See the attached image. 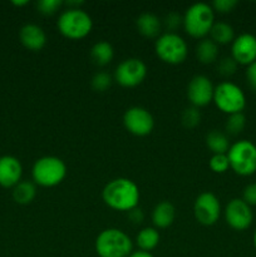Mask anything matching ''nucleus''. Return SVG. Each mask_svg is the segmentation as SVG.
<instances>
[{"instance_id": "9", "label": "nucleus", "mask_w": 256, "mask_h": 257, "mask_svg": "<svg viewBox=\"0 0 256 257\" xmlns=\"http://www.w3.org/2000/svg\"><path fill=\"white\" fill-rule=\"evenodd\" d=\"M147 65L140 58H128L117 65L113 79L124 88H135L142 84L147 77Z\"/></svg>"}, {"instance_id": "33", "label": "nucleus", "mask_w": 256, "mask_h": 257, "mask_svg": "<svg viewBox=\"0 0 256 257\" xmlns=\"http://www.w3.org/2000/svg\"><path fill=\"white\" fill-rule=\"evenodd\" d=\"M242 200L247 203L250 207L256 206V182L248 183L242 191Z\"/></svg>"}, {"instance_id": "11", "label": "nucleus", "mask_w": 256, "mask_h": 257, "mask_svg": "<svg viewBox=\"0 0 256 257\" xmlns=\"http://www.w3.org/2000/svg\"><path fill=\"white\" fill-rule=\"evenodd\" d=\"M193 215L200 225H215L221 216L220 200L212 192L200 193L193 203Z\"/></svg>"}, {"instance_id": "27", "label": "nucleus", "mask_w": 256, "mask_h": 257, "mask_svg": "<svg viewBox=\"0 0 256 257\" xmlns=\"http://www.w3.org/2000/svg\"><path fill=\"white\" fill-rule=\"evenodd\" d=\"M113 82V77L108 74L107 72H98L93 75L92 80H90V85H92L93 90L95 92H105L110 88Z\"/></svg>"}, {"instance_id": "15", "label": "nucleus", "mask_w": 256, "mask_h": 257, "mask_svg": "<svg viewBox=\"0 0 256 257\" xmlns=\"http://www.w3.org/2000/svg\"><path fill=\"white\" fill-rule=\"evenodd\" d=\"M23 166L14 156L0 157V186L4 188H14L22 181Z\"/></svg>"}, {"instance_id": "8", "label": "nucleus", "mask_w": 256, "mask_h": 257, "mask_svg": "<svg viewBox=\"0 0 256 257\" xmlns=\"http://www.w3.org/2000/svg\"><path fill=\"white\" fill-rule=\"evenodd\" d=\"M155 52L163 63L177 65L185 62L187 58L188 47L181 35L167 32L157 38L155 43Z\"/></svg>"}, {"instance_id": "34", "label": "nucleus", "mask_w": 256, "mask_h": 257, "mask_svg": "<svg viewBox=\"0 0 256 257\" xmlns=\"http://www.w3.org/2000/svg\"><path fill=\"white\" fill-rule=\"evenodd\" d=\"M246 79L250 87L256 89V60L246 68Z\"/></svg>"}, {"instance_id": "24", "label": "nucleus", "mask_w": 256, "mask_h": 257, "mask_svg": "<svg viewBox=\"0 0 256 257\" xmlns=\"http://www.w3.org/2000/svg\"><path fill=\"white\" fill-rule=\"evenodd\" d=\"M37 196V186L30 181H20L13 188V198L19 205H29Z\"/></svg>"}, {"instance_id": "5", "label": "nucleus", "mask_w": 256, "mask_h": 257, "mask_svg": "<svg viewBox=\"0 0 256 257\" xmlns=\"http://www.w3.org/2000/svg\"><path fill=\"white\" fill-rule=\"evenodd\" d=\"M60 34L70 40H79L89 35L93 29V20L87 12L78 9H67L60 13L57 20Z\"/></svg>"}, {"instance_id": "36", "label": "nucleus", "mask_w": 256, "mask_h": 257, "mask_svg": "<svg viewBox=\"0 0 256 257\" xmlns=\"http://www.w3.org/2000/svg\"><path fill=\"white\" fill-rule=\"evenodd\" d=\"M128 257H155L151 252H146V251H133Z\"/></svg>"}, {"instance_id": "13", "label": "nucleus", "mask_w": 256, "mask_h": 257, "mask_svg": "<svg viewBox=\"0 0 256 257\" xmlns=\"http://www.w3.org/2000/svg\"><path fill=\"white\" fill-rule=\"evenodd\" d=\"M213 87L206 75H195L187 85V98L192 107L201 108L210 104L213 99Z\"/></svg>"}, {"instance_id": "12", "label": "nucleus", "mask_w": 256, "mask_h": 257, "mask_svg": "<svg viewBox=\"0 0 256 257\" xmlns=\"http://www.w3.org/2000/svg\"><path fill=\"white\" fill-rule=\"evenodd\" d=\"M226 223L235 231H245L252 225L253 212L242 198H232L223 210Z\"/></svg>"}, {"instance_id": "1", "label": "nucleus", "mask_w": 256, "mask_h": 257, "mask_svg": "<svg viewBox=\"0 0 256 257\" xmlns=\"http://www.w3.org/2000/svg\"><path fill=\"white\" fill-rule=\"evenodd\" d=\"M140 188L135 181L118 177L109 181L102 191L103 202L109 208L120 212H130L140 202Z\"/></svg>"}, {"instance_id": "18", "label": "nucleus", "mask_w": 256, "mask_h": 257, "mask_svg": "<svg viewBox=\"0 0 256 257\" xmlns=\"http://www.w3.org/2000/svg\"><path fill=\"white\" fill-rule=\"evenodd\" d=\"M136 27H137L138 33L142 37L148 38V39H155L160 35L161 29H162V23L157 15L152 13H142L136 20Z\"/></svg>"}, {"instance_id": "20", "label": "nucleus", "mask_w": 256, "mask_h": 257, "mask_svg": "<svg viewBox=\"0 0 256 257\" xmlns=\"http://www.w3.org/2000/svg\"><path fill=\"white\" fill-rule=\"evenodd\" d=\"M114 58V49L108 42H98L90 49V59L98 67H105Z\"/></svg>"}, {"instance_id": "39", "label": "nucleus", "mask_w": 256, "mask_h": 257, "mask_svg": "<svg viewBox=\"0 0 256 257\" xmlns=\"http://www.w3.org/2000/svg\"><path fill=\"white\" fill-rule=\"evenodd\" d=\"M255 37H256V35H255Z\"/></svg>"}, {"instance_id": "6", "label": "nucleus", "mask_w": 256, "mask_h": 257, "mask_svg": "<svg viewBox=\"0 0 256 257\" xmlns=\"http://www.w3.org/2000/svg\"><path fill=\"white\" fill-rule=\"evenodd\" d=\"M230 168L238 176L248 177L256 173V145L248 140L236 141L226 153Z\"/></svg>"}, {"instance_id": "28", "label": "nucleus", "mask_w": 256, "mask_h": 257, "mask_svg": "<svg viewBox=\"0 0 256 257\" xmlns=\"http://www.w3.org/2000/svg\"><path fill=\"white\" fill-rule=\"evenodd\" d=\"M211 171L215 173H225L230 170V162H228L227 155H212L208 161Z\"/></svg>"}, {"instance_id": "16", "label": "nucleus", "mask_w": 256, "mask_h": 257, "mask_svg": "<svg viewBox=\"0 0 256 257\" xmlns=\"http://www.w3.org/2000/svg\"><path fill=\"white\" fill-rule=\"evenodd\" d=\"M20 43L32 52H39L47 44V34L42 27L37 24H25L23 25L19 32Z\"/></svg>"}, {"instance_id": "29", "label": "nucleus", "mask_w": 256, "mask_h": 257, "mask_svg": "<svg viewBox=\"0 0 256 257\" xmlns=\"http://www.w3.org/2000/svg\"><path fill=\"white\" fill-rule=\"evenodd\" d=\"M237 63L232 59L231 57L222 58L220 62L217 63V73L223 78H228L233 75L237 70Z\"/></svg>"}, {"instance_id": "10", "label": "nucleus", "mask_w": 256, "mask_h": 257, "mask_svg": "<svg viewBox=\"0 0 256 257\" xmlns=\"http://www.w3.org/2000/svg\"><path fill=\"white\" fill-rule=\"evenodd\" d=\"M123 125L131 135L146 137L152 133L155 128V119L150 110L135 105L128 108L123 114Z\"/></svg>"}, {"instance_id": "25", "label": "nucleus", "mask_w": 256, "mask_h": 257, "mask_svg": "<svg viewBox=\"0 0 256 257\" xmlns=\"http://www.w3.org/2000/svg\"><path fill=\"white\" fill-rule=\"evenodd\" d=\"M245 125H246V117L243 113H235V114H230L225 123L226 135L238 136L243 131Z\"/></svg>"}, {"instance_id": "2", "label": "nucleus", "mask_w": 256, "mask_h": 257, "mask_svg": "<svg viewBox=\"0 0 256 257\" xmlns=\"http://www.w3.org/2000/svg\"><path fill=\"white\" fill-rule=\"evenodd\" d=\"M95 252L99 257H128L133 252L130 236L119 228H105L95 238Z\"/></svg>"}, {"instance_id": "30", "label": "nucleus", "mask_w": 256, "mask_h": 257, "mask_svg": "<svg viewBox=\"0 0 256 257\" xmlns=\"http://www.w3.org/2000/svg\"><path fill=\"white\" fill-rule=\"evenodd\" d=\"M63 2L60 0H40L37 3V9L43 15H53L60 9Z\"/></svg>"}, {"instance_id": "21", "label": "nucleus", "mask_w": 256, "mask_h": 257, "mask_svg": "<svg viewBox=\"0 0 256 257\" xmlns=\"http://www.w3.org/2000/svg\"><path fill=\"white\" fill-rule=\"evenodd\" d=\"M206 146L213 155H226L231 145L226 133L212 130L206 135Z\"/></svg>"}, {"instance_id": "3", "label": "nucleus", "mask_w": 256, "mask_h": 257, "mask_svg": "<svg viewBox=\"0 0 256 257\" xmlns=\"http://www.w3.org/2000/svg\"><path fill=\"white\" fill-rule=\"evenodd\" d=\"M215 24V13L211 5L206 3H195L183 14L182 27L190 37L205 39Z\"/></svg>"}, {"instance_id": "32", "label": "nucleus", "mask_w": 256, "mask_h": 257, "mask_svg": "<svg viewBox=\"0 0 256 257\" xmlns=\"http://www.w3.org/2000/svg\"><path fill=\"white\" fill-rule=\"evenodd\" d=\"M182 20L183 17H181L178 13H170L168 15H166L163 24L168 29V33H175V30L182 24Z\"/></svg>"}, {"instance_id": "38", "label": "nucleus", "mask_w": 256, "mask_h": 257, "mask_svg": "<svg viewBox=\"0 0 256 257\" xmlns=\"http://www.w3.org/2000/svg\"><path fill=\"white\" fill-rule=\"evenodd\" d=\"M252 243H253V247H255L256 250V228L255 231H253V235H252Z\"/></svg>"}, {"instance_id": "14", "label": "nucleus", "mask_w": 256, "mask_h": 257, "mask_svg": "<svg viewBox=\"0 0 256 257\" xmlns=\"http://www.w3.org/2000/svg\"><path fill=\"white\" fill-rule=\"evenodd\" d=\"M231 58L238 65H250L256 60V37L243 33L231 43Z\"/></svg>"}, {"instance_id": "17", "label": "nucleus", "mask_w": 256, "mask_h": 257, "mask_svg": "<svg viewBox=\"0 0 256 257\" xmlns=\"http://www.w3.org/2000/svg\"><path fill=\"white\" fill-rule=\"evenodd\" d=\"M152 223L155 228H168L176 218V207L170 201L157 203L152 211Z\"/></svg>"}, {"instance_id": "23", "label": "nucleus", "mask_w": 256, "mask_h": 257, "mask_svg": "<svg viewBox=\"0 0 256 257\" xmlns=\"http://www.w3.org/2000/svg\"><path fill=\"white\" fill-rule=\"evenodd\" d=\"M210 39L215 42L217 45L230 44L235 39V30L232 25L225 22H217L212 25L210 32Z\"/></svg>"}, {"instance_id": "7", "label": "nucleus", "mask_w": 256, "mask_h": 257, "mask_svg": "<svg viewBox=\"0 0 256 257\" xmlns=\"http://www.w3.org/2000/svg\"><path fill=\"white\" fill-rule=\"evenodd\" d=\"M212 102L218 110L230 115L242 113L246 107V95L237 84L226 80L215 87Z\"/></svg>"}, {"instance_id": "4", "label": "nucleus", "mask_w": 256, "mask_h": 257, "mask_svg": "<svg viewBox=\"0 0 256 257\" xmlns=\"http://www.w3.org/2000/svg\"><path fill=\"white\" fill-rule=\"evenodd\" d=\"M67 165L55 156H44L35 161L32 168V177L35 185L42 187H55L64 181Z\"/></svg>"}, {"instance_id": "19", "label": "nucleus", "mask_w": 256, "mask_h": 257, "mask_svg": "<svg viewBox=\"0 0 256 257\" xmlns=\"http://www.w3.org/2000/svg\"><path fill=\"white\" fill-rule=\"evenodd\" d=\"M195 54L198 62L202 64H212V63L217 62L218 45L212 42L210 38L201 39L196 45Z\"/></svg>"}, {"instance_id": "26", "label": "nucleus", "mask_w": 256, "mask_h": 257, "mask_svg": "<svg viewBox=\"0 0 256 257\" xmlns=\"http://www.w3.org/2000/svg\"><path fill=\"white\" fill-rule=\"evenodd\" d=\"M201 122V113L198 108L196 107H187L183 109L182 114H181V123L185 128L192 130V128L197 127Z\"/></svg>"}, {"instance_id": "35", "label": "nucleus", "mask_w": 256, "mask_h": 257, "mask_svg": "<svg viewBox=\"0 0 256 257\" xmlns=\"http://www.w3.org/2000/svg\"><path fill=\"white\" fill-rule=\"evenodd\" d=\"M128 218H130V221L133 225H141L143 222V220H145V213H143V211L141 208L136 207L128 212Z\"/></svg>"}, {"instance_id": "22", "label": "nucleus", "mask_w": 256, "mask_h": 257, "mask_svg": "<svg viewBox=\"0 0 256 257\" xmlns=\"http://www.w3.org/2000/svg\"><path fill=\"white\" fill-rule=\"evenodd\" d=\"M161 240L160 232L155 227H145L136 236V245L141 251L151 252L158 246Z\"/></svg>"}, {"instance_id": "37", "label": "nucleus", "mask_w": 256, "mask_h": 257, "mask_svg": "<svg viewBox=\"0 0 256 257\" xmlns=\"http://www.w3.org/2000/svg\"><path fill=\"white\" fill-rule=\"evenodd\" d=\"M13 5H15V7H24V5L28 4L27 0H24V2H12Z\"/></svg>"}, {"instance_id": "31", "label": "nucleus", "mask_w": 256, "mask_h": 257, "mask_svg": "<svg viewBox=\"0 0 256 257\" xmlns=\"http://www.w3.org/2000/svg\"><path fill=\"white\" fill-rule=\"evenodd\" d=\"M237 0H215L212 3V9L213 12H218L221 14H227L231 13L236 7H237Z\"/></svg>"}]
</instances>
